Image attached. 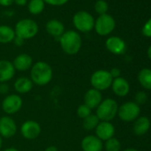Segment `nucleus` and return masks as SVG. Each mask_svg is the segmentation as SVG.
I'll return each instance as SVG.
<instances>
[{
	"instance_id": "nucleus-41",
	"label": "nucleus",
	"mask_w": 151,
	"mask_h": 151,
	"mask_svg": "<svg viewBox=\"0 0 151 151\" xmlns=\"http://www.w3.org/2000/svg\"><path fill=\"white\" fill-rule=\"evenodd\" d=\"M124 151H139V150H137L136 148H132V147H130V148H126V149H124Z\"/></svg>"
},
{
	"instance_id": "nucleus-29",
	"label": "nucleus",
	"mask_w": 151,
	"mask_h": 151,
	"mask_svg": "<svg viewBox=\"0 0 151 151\" xmlns=\"http://www.w3.org/2000/svg\"><path fill=\"white\" fill-rule=\"evenodd\" d=\"M147 100V95L145 92L143 91H139L136 93L135 95V103L138 104L139 106V105H142V104H145L146 101Z\"/></svg>"
},
{
	"instance_id": "nucleus-28",
	"label": "nucleus",
	"mask_w": 151,
	"mask_h": 151,
	"mask_svg": "<svg viewBox=\"0 0 151 151\" xmlns=\"http://www.w3.org/2000/svg\"><path fill=\"white\" fill-rule=\"evenodd\" d=\"M94 9L100 15L106 14L109 9V5L104 0H98L94 5Z\"/></svg>"
},
{
	"instance_id": "nucleus-39",
	"label": "nucleus",
	"mask_w": 151,
	"mask_h": 151,
	"mask_svg": "<svg viewBox=\"0 0 151 151\" xmlns=\"http://www.w3.org/2000/svg\"><path fill=\"white\" fill-rule=\"evenodd\" d=\"M147 56H148V58L151 60V45L148 47V49H147Z\"/></svg>"
},
{
	"instance_id": "nucleus-16",
	"label": "nucleus",
	"mask_w": 151,
	"mask_h": 151,
	"mask_svg": "<svg viewBox=\"0 0 151 151\" xmlns=\"http://www.w3.org/2000/svg\"><path fill=\"white\" fill-rule=\"evenodd\" d=\"M102 100L103 99H102L101 92L94 88H91L87 90L84 95V104L88 106L92 110L96 109L97 107L102 101Z\"/></svg>"
},
{
	"instance_id": "nucleus-33",
	"label": "nucleus",
	"mask_w": 151,
	"mask_h": 151,
	"mask_svg": "<svg viewBox=\"0 0 151 151\" xmlns=\"http://www.w3.org/2000/svg\"><path fill=\"white\" fill-rule=\"evenodd\" d=\"M9 90V86L6 83L0 84V94H8Z\"/></svg>"
},
{
	"instance_id": "nucleus-4",
	"label": "nucleus",
	"mask_w": 151,
	"mask_h": 151,
	"mask_svg": "<svg viewBox=\"0 0 151 151\" xmlns=\"http://www.w3.org/2000/svg\"><path fill=\"white\" fill-rule=\"evenodd\" d=\"M113 82V78L109 70L106 69H98L94 71L91 78H90V83L93 86L92 88H94L100 92L105 91L111 87Z\"/></svg>"
},
{
	"instance_id": "nucleus-35",
	"label": "nucleus",
	"mask_w": 151,
	"mask_h": 151,
	"mask_svg": "<svg viewBox=\"0 0 151 151\" xmlns=\"http://www.w3.org/2000/svg\"><path fill=\"white\" fill-rule=\"evenodd\" d=\"M14 0H0V5L3 6H9L13 4Z\"/></svg>"
},
{
	"instance_id": "nucleus-11",
	"label": "nucleus",
	"mask_w": 151,
	"mask_h": 151,
	"mask_svg": "<svg viewBox=\"0 0 151 151\" xmlns=\"http://www.w3.org/2000/svg\"><path fill=\"white\" fill-rule=\"evenodd\" d=\"M18 131L17 124L10 116L0 117V136L5 139H11L15 136Z\"/></svg>"
},
{
	"instance_id": "nucleus-10",
	"label": "nucleus",
	"mask_w": 151,
	"mask_h": 151,
	"mask_svg": "<svg viewBox=\"0 0 151 151\" xmlns=\"http://www.w3.org/2000/svg\"><path fill=\"white\" fill-rule=\"evenodd\" d=\"M21 134L26 139L32 140L39 137L42 132L41 125L35 120H26L20 128Z\"/></svg>"
},
{
	"instance_id": "nucleus-19",
	"label": "nucleus",
	"mask_w": 151,
	"mask_h": 151,
	"mask_svg": "<svg viewBox=\"0 0 151 151\" xmlns=\"http://www.w3.org/2000/svg\"><path fill=\"white\" fill-rule=\"evenodd\" d=\"M14 87L18 94H26L33 89L34 84L29 78L20 77L15 80Z\"/></svg>"
},
{
	"instance_id": "nucleus-12",
	"label": "nucleus",
	"mask_w": 151,
	"mask_h": 151,
	"mask_svg": "<svg viewBox=\"0 0 151 151\" xmlns=\"http://www.w3.org/2000/svg\"><path fill=\"white\" fill-rule=\"evenodd\" d=\"M94 131H95V136H97L102 141H106L113 138L116 132L114 124L111 122H105V121H101Z\"/></svg>"
},
{
	"instance_id": "nucleus-27",
	"label": "nucleus",
	"mask_w": 151,
	"mask_h": 151,
	"mask_svg": "<svg viewBox=\"0 0 151 151\" xmlns=\"http://www.w3.org/2000/svg\"><path fill=\"white\" fill-rule=\"evenodd\" d=\"M92 111L93 110L88 106H86V104L83 103V104H81V105H79L78 107V109H77V115H78V116L79 118L85 119L86 117H87L88 116H90L92 114Z\"/></svg>"
},
{
	"instance_id": "nucleus-17",
	"label": "nucleus",
	"mask_w": 151,
	"mask_h": 151,
	"mask_svg": "<svg viewBox=\"0 0 151 151\" xmlns=\"http://www.w3.org/2000/svg\"><path fill=\"white\" fill-rule=\"evenodd\" d=\"M12 63H13L15 70L21 71V72H25V71L30 70V68L33 65V59L29 54L21 53L14 59Z\"/></svg>"
},
{
	"instance_id": "nucleus-34",
	"label": "nucleus",
	"mask_w": 151,
	"mask_h": 151,
	"mask_svg": "<svg viewBox=\"0 0 151 151\" xmlns=\"http://www.w3.org/2000/svg\"><path fill=\"white\" fill-rule=\"evenodd\" d=\"M24 41H25V40H23L22 38H21V37L15 36V37H14V39L13 42L14 43L15 45H17V46H22V45H24Z\"/></svg>"
},
{
	"instance_id": "nucleus-15",
	"label": "nucleus",
	"mask_w": 151,
	"mask_h": 151,
	"mask_svg": "<svg viewBox=\"0 0 151 151\" xmlns=\"http://www.w3.org/2000/svg\"><path fill=\"white\" fill-rule=\"evenodd\" d=\"M106 48L109 52L116 55H121L124 53L126 50L125 42L118 37H110L106 40Z\"/></svg>"
},
{
	"instance_id": "nucleus-9",
	"label": "nucleus",
	"mask_w": 151,
	"mask_h": 151,
	"mask_svg": "<svg viewBox=\"0 0 151 151\" xmlns=\"http://www.w3.org/2000/svg\"><path fill=\"white\" fill-rule=\"evenodd\" d=\"M116 27V22L114 18L109 14L100 15L94 22V29L98 35L108 36L109 35Z\"/></svg>"
},
{
	"instance_id": "nucleus-20",
	"label": "nucleus",
	"mask_w": 151,
	"mask_h": 151,
	"mask_svg": "<svg viewBox=\"0 0 151 151\" xmlns=\"http://www.w3.org/2000/svg\"><path fill=\"white\" fill-rule=\"evenodd\" d=\"M45 29L47 33L55 38H60L62 36V34L65 32L64 25L62 24V22H60L58 20L49 21L45 25Z\"/></svg>"
},
{
	"instance_id": "nucleus-22",
	"label": "nucleus",
	"mask_w": 151,
	"mask_h": 151,
	"mask_svg": "<svg viewBox=\"0 0 151 151\" xmlns=\"http://www.w3.org/2000/svg\"><path fill=\"white\" fill-rule=\"evenodd\" d=\"M15 37L14 30L6 25L0 26V43L1 44H8L14 41Z\"/></svg>"
},
{
	"instance_id": "nucleus-30",
	"label": "nucleus",
	"mask_w": 151,
	"mask_h": 151,
	"mask_svg": "<svg viewBox=\"0 0 151 151\" xmlns=\"http://www.w3.org/2000/svg\"><path fill=\"white\" fill-rule=\"evenodd\" d=\"M142 34L147 37H151V18L144 24L142 28Z\"/></svg>"
},
{
	"instance_id": "nucleus-14",
	"label": "nucleus",
	"mask_w": 151,
	"mask_h": 151,
	"mask_svg": "<svg viewBox=\"0 0 151 151\" xmlns=\"http://www.w3.org/2000/svg\"><path fill=\"white\" fill-rule=\"evenodd\" d=\"M83 151H102L103 142L95 135H87L81 140Z\"/></svg>"
},
{
	"instance_id": "nucleus-37",
	"label": "nucleus",
	"mask_w": 151,
	"mask_h": 151,
	"mask_svg": "<svg viewBox=\"0 0 151 151\" xmlns=\"http://www.w3.org/2000/svg\"><path fill=\"white\" fill-rule=\"evenodd\" d=\"M14 1L20 6H23L25 5H27L28 0H14Z\"/></svg>"
},
{
	"instance_id": "nucleus-40",
	"label": "nucleus",
	"mask_w": 151,
	"mask_h": 151,
	"mask_svg": "<svg viewBox=\"0 0 151 151\" xmlns=\"http://www.w3.org/2000/svg\"><path fill=\"white\" fill-rule=\"evenodd\" d=\"M2 147H3V139L1 136H0V151L2 149Z\"/></svg>"
},
{
	"instance_id": "nucleus-18",
	"label": "nucleus",
	"mask_w": 151,
	"mask_h": 151,
	"mask_svg": "<svg viewBox=\"0 0 151 151\" xmlns=\"http://www.w3.org/2000/svg\"><path fill=\"white\" fill-rule=\"evenodd\" d=\"M111 88L113 93L118 97H124L130 92V85L128 81L122 77L113 79Z\"/></svg>"
},
{
	"instance_id": "nucleus-24",
	"label": "nucleus",
	"mask_w": 151,
	"mask_h": 151,
	"mask_svg": "<svg viewBox=\"0 0 151 151\" xmlns=\"http://www.w3.org/2000/svg\"><path fill=\"white\" fill-rule=\"evenodd\" d=\"M100 119L95 114H91L85 119H83V128L86 131H93L100 123Z\"/></svg>"
},
{
	"instance_id": "nucleus-1",
	"label": "nucleus",
	"mask_w": 151,
	"mask_h": 151,
	"mask_svg": "<svg viewBox=\"0 0 151 151\" xmlns=\"http://www.w3.org/2000/svg\"><path fill=\"white\" fill-rule=\"evenodd\" d=\"M53 77V70L51 65L45 61L39 60L33 63L30 68V79L34 85L45 86L48 85Z\"/></svg>"
},
{
	"instance_id": "nucleus-13",
	"label": "nucleus",
	"mask_w": 151,
	"mask_h": 151,
	"mask_svg": "<svg viewBox=\"0 0 151 151\" xmlns=\"http://www.w3.org/2000/svg\"><path fill=\"white\" fill-rule=\"evenodd\" d=\"M15 68L13 63L6 60H0V84L11 81L15 76Z\"/></svg>"
},
{
	"instance_id": "nucleus-38",
	"label": "nucleus",
	"mask_w": 151,
	"mask_h": 151,
	"mask_svg": "<svg viewBox=\"0 0 151 151\" xmlns=\"http://www.w3.org/2000/svg\"><path fill=\"white\" fill-rule=\"evenodd\" d=\"M3 151H20L18 148H16V147H7V148H6V149H4Z\"/></svg>"
},
{
	"instance_id": "nucleus-7",
	"label": "nucleus",
	"mask_w": 151,
	"mask_h": 151,
	"mask_svg": "<svg viewBox=\"0 0 151 151\" xmlns=\"http://www.w3.org/2000/svg\"><path fill=\"white\" fill-rule=\"evenodd\" d=\"M1 106L3 111L7 116L14 115L22 109L23 106V100L20 94H7L2 101Z\"/></svg>"
},
{
	"instance_id": "nucleus-3",
	"label": "nucleus",
	"mask_w": 151,
	"mask_h": 151,
	"mask_svg": "<svg viewBox=\"0 0 151 151\" xmlns=\"http://www.w3.org/2000/svg\"><path fill=\"white\" fill-rule=\"evenodd\" d=\"M117 102L114 99L107 98L102 100L101 104L97 107L95 115L98 116L100 121L110 122L117 116Z\"/></svg>"
},
{
	"instance_id": "nucleus-5",
	"label": "nucleus",
	"mask_w": 151,
	"mask_h": 151,
	"mask_svg": "<svg viewBox=\"0 0 151 151\" xmlns=\"http://www.w3.org/2000/svg\"><path fill=\"white\" fill-rule=\"evenodd\" d=\"M15 36L23 40L33 38L38 32V25L30 19H23L17 22L15 26Z\"/></svg>"
},
{
	"instance_id": "nucleus-32",
	"label": "nucleus",
	"mask_w": 151,
	"mask_h": 151,
	"mask_svg": "<svg viewBox=\"0 0 151 151\" xmlns=\"http://www.w3.org/2000/svg\"><path fill=\"white\" fill-rule=\"evenodd\" d=\"M109 73H110V75H111V77H112L113 79L117 78L120 77L121 72H120V69L117 68H111V69L109 70Z\"/></svg>"
},
{
	"instance_id": "nucleus-21",
	"label": "nucleus",
	"mask_w": 151,
	"mask_h": 151,
	"mask_svg": "<svg viewBox=\"0 0 151 151\" xmlns=\"http://www.w3.org/2000/svg\"><path fill=\"white\" fill-rule=\"evenodd\" d=\"M149 128H150V120L147 116L138 117L133 124V132L138 136H141L147 133Z\"/></svg>"
},
{
	"instance_id": "nucleus-6",
	"label": "nucleus",
	"mask_w": 151,
	"mask_h": 151,
	"mask_svg": "<svg viewBox=\"0 0 151 151\" xmlns=\"http://www.w3.org/2000/svg\"><path fill=\"white\" fill-rule=\"evenodd\" d=\"M94 19L89 13L86 11L78 12L73 17V23L78 31L87 33L94 28Z\"/></svg>"
},
{
	"instance_id": "nucleus-8",
	"label": "nucleus",
	"mask_w": 151,
	"mask_h": 151,
	"mask_svg": "<svg viewBox=\"0 0 151 151\" xmlns=\"http://www.w3.org/2000/svg\"><path fill=\"white\" fill-rule=\"evenodd\" d=\"M140 113V109L138 104L132 101H127L118 107L117 116L124 122L135 121Z\"/></svg>"
},
{
	"instance_id": "nucleus-2",
	"label": "nucleus",
	"mask_w": 151,
	"mask_h": 151,
	"mask_svg": "<svg viewBox=\"0 0 151 151\" xmlns=\"http://www.w3.org/2000/svg\"><path fill=\"white\" fill-rule=\"evenodd\" d=\"M62 51L68 55H75L79 52L82 47V38L74 30H68L59 38Z\"/></svg>"
},
{
	"instance_id": "nucleus-26",
	"label": "nucleus",
	"mask_w": 151,
	"mask_h": 151,
	"mask_svg": "<svg viewBox=\"0 0 151 151\" xmlns=\"http://www.w3.org/2000/svg\"><path fill=\"white\" fill-rule=\"evenodd\" d=\"M103 147H105L106 151H120L121 150V143L119 139L113 137L105 141Z\"/></svg>"
},
{
	"instance_id": "nucleus-25",
	"label": "nucleus",
	"mask_w": 151,
	"mask_h": 151,
	"mask_svg": "<svg viewBox=\"0 0 151 151\" xmlns=\"http://www.w3.org/2000/svg\"><path fill=\"white\" fill-rule=\"evenodd\" d=\"M28 8L30 14L35 15L40 14L45 9L44 0H30L28 5Z\"/></svg>"
},
{
	"instance_id": "nucleus-31",
	"label": "nucleus",
	"mask_w": 151,
	"mask_h": 151,
	"mask_svg": "<svg viewBox=\"0 0 151 151\" xmlns=\"http://www.w3.org/2000/svg\"><path fill=\"white\" fill-rule=\"evenodd\" d=\"M68 0H44L45 3H47L53 6H60L65 5Z\"/></svg>"
},
{
	"instance_id": "nucleus-23",
	"label": "nucleus",
	"mask_w": 151,
	"mask_h": 151,
	"mask_svg": "<svg viewBox=\"0 0 151 151\" xmlns=\"http://www.w3.org/2000/svg\"><path fill=\"white\" fill-rule=\"evenodd\" d=\"M138 80L143 88L151 90V69L142 68L138 74Z\"/></svg>"
},
{
	"instance_id": "nucleus-36",
	"label": "nucleus",
	"mask_w": 151,
	"mask_h": 151,
	"mask_svg": "<svg viewBox=\"0 0 151 151\" xmlns=\"http://www.w3.org/2000/svg\"><path fill=\"white\" fill-rule=\"evenodd\" d=\"M44 151H59L58 147L56 146H53V145H50L48 147H45V149Z\"/></svg>"
}]
</instances>
